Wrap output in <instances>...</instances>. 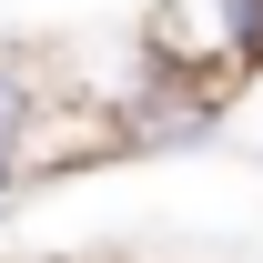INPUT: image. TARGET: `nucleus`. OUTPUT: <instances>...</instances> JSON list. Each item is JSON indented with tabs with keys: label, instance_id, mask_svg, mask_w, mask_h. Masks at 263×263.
I'll return each instance as SVG.
<instances>
[{
	"label": "nucleus",
	"instance_id": "f257e3e1",
	"mask_svg": "<svg viewBox=\"0 0 263 263\" xmlns=\"http://www.w3.org/2000/svg\"><path fill=\"white\" fill-rule=\"evenodd\" d=\"M31 111H41V71L21 61V51H0V162H10V142L31 132Z\"/></svg>",
	"mask_w": 263,
	"mask_h": 263
},
{
	"label": "nucleus",
	"instance_id": "f03ea898",
	"mask_svg": "<svg viewBox=\"0 0 263 263\" xmlns=\"http://www.w3.org/2000/svg\"><path fill=\"white\" fill-rule=\"evenodd\" d=\"M0 202H21V172H10V162H0Z\"/></svg>",
	"mask_w": 263,
	"mask_h": 263
}]
</instances>
